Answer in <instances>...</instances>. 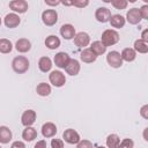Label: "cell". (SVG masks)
<instances>
[{
  "instance_id": "24",
  "label": "cell",
  "mask_w": 148,
  "mask_h": 148,
  "mask_svg": "<svg viewBox=\"0 0 148 148\" xmlns=\"http://www.w3.org/2000/svg\"><path fill=\"white\" fill-rule=\"evenodd\" d=\"M38 67H39V69H40L42 72H44V73L49 72V71L51 69V67H52V61H51V59H50L49 57H42V58L39 59V61H38Z\"/></svg>"
},
{
  "instance_id": "28",
  "label": "cell",
  "mask_w": 148,
  "mask_h": 148,
  "mask_svg": "<svg viewBox=\"0 0 148 148\" xmlns=\"http://www.w3.org/2000/svg\"><path fill=\"white\" fill-rule=\"evenodd\" d=\"M119 143H120V139L117 134H110L106 138V146L109 148H118Z\"/></svg>"
},
{
  "instance_id": "13",
  "label": "cell",
  "mask_w": 148,
  "mask_h": 148,
  "mask_svg": "<svg viewBox=\"0 0 148 148\" xmlns=\"http://www.w3.org/2000/svg\"><path fill=\"white\" fill-rule=\"evenodd\" d=\"M20 22H21V20L18 17V15L15 13H10L5 16V25L7 28H16L20 24Z\"/></svg>"
},
{
  "instance_id": "21",
  "label": "cell",
  "mask_w": 148,
  "mask_h": 148,
  "mask_svg": "<svg viewBox=\"0 0 148 148\" xmlns=\"http://www.w3.org/2000/svg\"><path fill=\"white\" fill-rule=\"evenodd\" d=\"M109 22L111 23V25L113 28H123L125 25V18L119 15V14H114V15H111Z\"/></svg>"
},
{
  "instance_id": "41",
  "label": "cell",
  "mask_w": 148,
  "mask_h": 148,
  "mask_svg": "<svg viewBox=\"0 0 148 148\" xmlns=\"http://www.w3.org/2000/svg\"><path fill=\"white\" fill-rule=\"evenodd\" d=\"M147 131H148V128L146 127V128H145V131H143V138H145V140H146V141H148V138H147Z\"/></svg>"
},
{
  "instance_id": "3",
  "label": "cell",
  "mask_w": 148,
  "mask_h": 148,
  "mask_svg": "<svg viewBox=\"0 0 148 148\" xmlns=\"http://www.w3.org/2000/svg\"><path fill=\"white\" fill-rule=\"evenodd\" d=\"M42 21L45 25H54L58 21V14L54 9H46L42 13Z\"/></svg>"
},
{
  "instance_id": "9",
  "label": "cell",
  "mask_w": 148,
  "mask_h": 148,
  "mask_svg": "<svg viewBox=\"0 0 148 148\" xmlns=\"http://www.w3.org/2000/svg\"><path fill=\"white\" fill-rule=\"evenodd\" d=\"M89 42H90V37H89V35H88L87 32L81 31V32H77V34L74 36V43H75V45L79 46V47H84V46H87V45L89 44Z\"/></svg>"
},
{
  "instance_id": "42",
  "label": "cell",
  "mask_w": 148,
  "mask_h": 148,
  "mask_svg": "<svg viewBox=\"0 0 148 148\" xmlns=\"http://www.w3.org/2000/svg\"><path fill=\"white\" fill-rule=\"evenodd\" d=\"M97 148H105V147H103V146H101V147H97Z\"/></svg>"
},
{
  "instance_id": "31",
  "label": "cell",
  "mask_w": 148,
  "mask_h": 148,
  "mask_svg": "<svg viewBox=\"0 0 148 148\" xmlns=\"http://www.w3.org/2000/svg\"><path fill=\"white\" fill-rule=\"evenodd\" d=\"M133 146H134L133 140H131V139H124V140L119 143L118 148H133Z\"/></svg>"
},
{
  "instance_id": "5",
  "label": "cell",
  "mask_w": 148,
  "mask_h": 148,
  "mask_svg": "<svg viewBox=\"0 0 148 148\" xmlns=\"http://www.w3.org/2000/svg\"><path fill=\"white\" fill-rule=\"evenodd\" d=\"M49 80H50V82L54 87H62L66 83V77H65L64 73L60 72V71H53V72H51V74L49 75Z\"/></svg>"
},
{
  "instance_id": "44",
  "label": "cell",
  "mask_w": 148,
  "mask_h": 148,
  "mask_svg": "<svg viewBox=\"0 0 148 148\" xmlns=\"http://www.w3.org/2000/svg\"><path fill=\"white\" fill-rule=\"evenodd\" d=\"M0 148H1V147H0Z\"/></svg>"
},
{
  "instance_id": "7",
  "label": "cell",
  "mask_w": 148,
  "mask_h": 148,
  "mask_svg": "<svg viewBox=\"0 0 148 148\" xmlns=\"http://www.w3.org/2000/svg\"><path fill=\"white\" fill-rule=\"evenodd\" d=\"M95 17L98 22H102V23H105V22H109L110 17H111V12L109 8L106 7H99L96 9V13H95Z\"/></svg>"
},
{
  "instance_id": "29",
  "label": "cell",
  "mask_w": 148,
  "mask_h": 148,
  "mask_svg": "<svg viewBox=\"0 0 148 148\" xmlns=\"http://www.w3.org/2000/svg\"><path fill=\"white\" fill-rule=\"evenodd\" d=\"M13 49L12 42L6 39V38H1L0 39V52L1 53H9Z\"/></svg>"
},
{
  "instance_id": "22",
  "label": "cell",
  "mask_w": 148,
  "mask_h": 148,
  "mask_svg": "<svg viewBox=\"0 0 148 148\" xmlns=\"http://www.w3.org/2000/svg\"><path fill=\"white\" fill-rule=\"evenodd\" d=\"M90 50H91V51L94 52V54L97 57V56H101V54L105 53L106 47L104 46V44H103L101 40H96V42H94V43L91 44Z\"/></svg>"
},
{
  "instance_id": "11",
  "label": "cell",
  "mask_w": 148,
  "mask_h": 148,
  "mask_svg": "<svg viewBox=\"0 0 148 148\" xmlns=\"http://www.w3.org/2000/svg\"><path fill=\"white\" fill-rule=\"evenodd\" d=\"M69 56L65 52H58L56 56H54V64L56 66H58L59 68H65L69 61Z\"/></svg>"
},
{
  "instance_id": "19",
  "label": "cell",
  "mask_w": 148,
  "mask_h": 148,
  "mask_svg": "<svg viewBox=\"0 0 148 148\" xmlns=\"http://www.w3.org/2000/svg\"><path fill=\"white\" fill-rule=\"evenodd\" d=\"M12 140V131L7 126H0V143H8Z\"/></svg>"
},
{
  "instance_id": "34",
  "label": "cell",
  "mask_w": 148,
  "mask_h": 148,
  "mask_svg": "<svg viewBox=\"0 0 148 148\" xmlns=\"http://www.w3.org/2000/svg\"><path fill=\"white\" fill-rule=\"evenodd\" d=\"M140 15H141V18H145V20H148V6L147 5H143L140 9Z\"/></svg>"
},
{
  "instance_id": "40",
  "label": "cell",
  "mask_w": 148,
  "mask_h": 148,
  "mask_svg": "<svg viewBox=\"0 0 148 148\" xmlns=\"http://www.w3.org/2000/svg\"><path fill=\"white\" fill-rule=\"evenodd\" d=\"M45 3L49 6H57V5L61 3V1H45Z\"/></svg>"
},
{
  "instance_id": "27",
  "label": "cell",
  "mask_w": 148,
  "mask_h": 148,
  "mask_svg": "<svg viewBox=\"0 0 148 148\" xmlns=\"http://www.w3.org/2000/svg\"><path fill=\"white\" fill-rule=\"evenodd\" d=\"M36 91L39 96H49L51 94V87H50V84H47L45 82H40L36 87Z\"/></svg>"
},
{
  "instance_id": "8",
  "label": "cell",
  "mask_w": 148,
  "mask_h": 148,
  "mask_svg": "<svg viewBox=\"0 0 148 148\" xmlns=\"http://www.w3.org/2000/svg\"><path fill=\"white\" fill-rule=\"evenodd\" d=\"M9 7L12 10L16 12V13H25L28 10V2L24 1V0H14V1H10L9 2Z\"/></svg>"
},
{
  "instance_id": "12",
  "label": "cell",
  "mask_w": 148,
  "mask_h": 148,
  "mask_svg": "<svg viewBox=\"0 0 148 148\" xmlns=\"http://www.w3.org/2000/svg\"><path fill=\"white\" fill-rule=\"evenodd\" d=\"M126 18H127L128 23H131V24H138V23H140V21L142 18H141L139 8H132V9H130L127 12V14H126Z\"/></svg>"
},
{
  "instance_id": "36",
  "label": "cell",
  "mask_w": 148,
  "mask_h": 148,
  "mask_svg": "<svg viewBox=\"0 0 148 148\" xmlns=\"http://www.w3.org/2000/svg\"><path fill=\"white\" fill-rule=\"evenodd\" d=\"M140 114H141L145 119H148V105H147V104L143 105V106L141 108V110H140Z\"/></svg>"
},
{
  "instance_id": "32",
  "label": "cell",
  "mask_w": 148,
  "mask_h": 148,
  "mask_svg": "<svg viewBox=\"0 0 148 148\" xmlns=\"http://www.w3.org/2000/svg\"><path fill=\"white\" fill-rule=\"evenodd\" d=\"M76 148H92V143L89 140H80Z\"/></svg>"
},
{
  "instance_id": "33",
  "label": "cell",
  "mask_w": 148,
  "mask_h": 148,
  "mask_svg": "<svg viewBox=\"0 0 148 148\" xmlns=\"http://www.w3.org/2000/svg\"><path fill=\"white\" fill-rule=\"evenodd\" d=\"M51 147L52 148H64V142L60 139H52Z\"/></svg>"
},
{
  "instance_id": "18",
  "label": "cell",
  "mask_w": 148,
  "mask_h": 148,
  "mask_svg": "<svg viewBox=\"0 0 148 148\" xmlns=\"http://www.w3.org/2000/svg\"><path fill=\"white\" fill-rule=\"evenodd\" d=\"M80 58L83 62H87V64H90V62H94L96 60V56L94 54V52L90 50V49H84L81 54H80Z\"/></svg>"
},
{
  "instance_id": "35",
  "label": "cell",
  "mask_w": 148,
  "mask_h": 148,
  "mask_svg": "<svg viewBox=\"0 0 148 148\" xmlns=\"http://www.w3.org/2000/svg\"><path fill=\"white\" fill-rule=\"evenodd\" d=\"M88 3H89L88 0H84V1H72V5L73 6H76L79 8H83V7L88 6Z\"/></svg>"
},
{
  "instance_id": "39",
  "label": "cell",
  "mask_w": 148,
  "mask_h": 148,
  "mask_svg": "<svg viewBox=\"0 0 148 148\" xmlns=\"http://www.w3.org/2000/svg\"><path fill=\"white\" fill-rule=\"evenodd\" d=\"M147 34H148V29H145L143 31H142V35H141V39L142 40H145V42H148V37H147Z\"/></svg>"
},
{
  "instance_id": "37",
  "label": "cell",
  "mask_w": 148,
  "mask_h": 148,
  "mask_svg": "<svg viewBox=\"0 0 148 148\" xmlns=\"http://www.w3.org/2000/svg\"><path fill=\"white\" fill-rule=\"evenodd\" d=\"M10 148H25V145L22 141H14L12 143Z\"/></svg>"
},
{
  "instance_id": "10",
  "label": "cell",
  "mask_w": 148,
  "mask_h": 148,
  "mask_svg": "<svg viewBox=\"0 0 148 148\" xmlns=\"http://www.w3.org/2000/svg\"><path fill=\"white\" fill-rule=\"evenodd\" d=\"M36 120V112L34 110H25L21 117V121L22 124L28 127V126H31Z\"/></svg>"
},
{
  "instance_id": "14",
  "label": "cell",
  "mask_w": 148,
  "mask_h": 148,
  "mask_svg": "<svg viewBox=\"0 0 148 148\" xmlns=\"http://www.w3.org/2000/svg\"><path fill=\"white\" fill-rule=\"evenodd\" d=\"M65 69H66L67 74H69V75H73V76L77 75L79 72H80V64H79V61L76 59H69V61H68L67 66L65 67Z\"/></svg>"
},
{
  "instance_id": "15",
  "label": "cell",
  "mask_w": 148,
  "mask_h": 148,
  "mask_svg": "<svg viewBox=\"0 0 148 148\" xmlns=\"http://www.w3.org/2000/svg\"><path fill=\"white\" fill-rule=\"evenodd\" d=\"M57 133V126L53 123H45L42 126V134L44 138H52Z\"/></svg>"
},
{
  "instance_id": "1",
  "label": "cell",
  "mask_w": 148,
  "mask_h": 148,
  "mask_svg": "<svg viewBox=\"0 0 148 148\" xmlns=\"http://www.w3.org/2000/svg\"><path fill=\"white\" fill-rule=\"evenodd\" d=\"M12 67H13L14 72H16L18 74H23L29 69V60L23 56L15 57L12 61Z\"/></svg>"
},
{
  "instance_id": "23",
  "label": "cell",
  "mask_w": 148,
  "mask_h": 148,
  "mask_svg": "<svg viewBox=\"0 0 148 148\" xmlns=\"http://www.w3.org/2000/svg\"><path fill=\"white\" fill-rule=\"evenodd\" d=\"M120 57H121L123 60L130 62V61H133V60L135 59V57H136V52H135L133 49H131V47H126V49H124V50L121 51Z\"/></svg>"
},
{
  "instance_id": "16",
  "label": "cell",
  "mask_w": 148,
  "mask_h": 148,
  "mask_svg": "<svg viewBox=\"0 0 148 148\" xmlns=\"http://www.w3.org/2000/svg\"><path fill=\"white\" fill-rule=\"evenodd\" d=\"M60 34L65 39H72L75 36V28L72 24H64L60 28Z\"/></svg>"
},
{
  "instance_id": "20",
  "label": "cell",
  "mask_w": 148,
  "mask_h": 148,
  "mask_svg": "<svg viewBox=\"0 0 148 148\" xmlns=\"http://www.w3.org/2000/svg\"><path fill=\"white\" fill-rule=\"evenodd\" d=\"M22 138L25 141H32L34 139L37 138V131H36V128H34L31 126L25 127L23 130V132H22Z\"/></svg>"
},
{
  "instance_id": "30",
  "label": "cell",
  "mask_w": 148,
  "mask_h": 148,
  "mask_svg": "<svg viewBox=\"0 0 148 148\" xmlns=\"http://www.w3.org/2000/svg\"><path fill=\"white\" fill-rule=\"evenodd\" d=\"M127 1L126 0H113L111 1V5L116 8V9H125L127 7Z\"/></svg>"
},
{
  "instance_id": "2",
  "label": "cell",
  "mask_w": 148,
  "mask_h": 148,
  "mask_svg": "<svg viewBox=\"0 0 148 148\" xmlns=\"http://www.w3.org/2000/svg\"><path fill=\"white\" fill-rule=\"evenodd\" d=\"M119 40V34L113 30V29H106L103 34H102V43L104 44V46H111L114 45L116 43H118Z\"/></svg>"
},
{
  "instance_id": "38",
  "label": "cell",
  "mask_w": 148,
  "mask_h": 148,
  "mask_svg": "<svg viewBox=\"0 0 148 148\" xmlns=\"http://www.w3.org/2000/svg\"><path fill=\"white\" fill-rule=\"evenodd\" d=\"M35 148H46V141H44V140L37 141V143L35 145Z\"/></svg>"
},
{
  "instance_id": "17",
  "label": "cell",
  "mask_w": 148,
  "mask_h": 148,
  "mask_svg": "<svg viewBox=\"0 0 148 148\" xmlns=\"http://www.w3.org/2000/svg\"><path fill=\"white\" fill-rule=\"evenodd\" d=\"M15 47H16V50H17L18 52L25 53V52L30 51V49H31V43H30V40H28L27 38H21V39H18V40L16 42Z\"/></svg>"
},
{
  "instance_id": "25",
  "label": "cell",
  "mask_w": 148,
  "mask_h": 148,
  "mask_svg": "<svg viewBox=\"0 0 148 148\" xmlns=\"http://www.w3.org/2000/svg\"><path fill=\"white\" fill-rule=\"evenodd\" d=\"M45 45H46L50 50H54V49H57V47L60 46V39H59L57 36L51 35V36L46 37V39H45Z\"/></svg>"
},
{
  "instance_id": "26",
  "label": "cell",
  "mask_w": 148,
  "mask_h": 148,
  "mask_svg": "<svg viewBox=\"0 0 148 148\" xmlns=\"http://www.w3.org/2000/svg\"><path fill=\"white\" fill-rule=\"evenodd\" d=\"M134 51H138L139 53H147L148 52V42L140 39H136L134 42Z\"/></svg>"
},
{
  "instance_id": "4",
  "label": "cell",
  "mask_w": 148,
  "mask_h": 148,
  "mask_svg": "<svg viewBox=\"0 0 148 148\" xmlns=\"http://www.w3.org/2000/svg\"><path fill=\"white\" fill-rule=\"evenodd\" d=\"M106 61L113 68H119L123 65V59L120 57V53L117 51H110L106 56Z\"/></svg>"
},
{
  "instance_id": "6",
  "label": "cell",
  "mask_w": 148,
  "mask_h": 148,
  "mask_svg": "<svg viewBox=\"0 0 148 148\" xmlns=\"http://www.w3.org/2000/svg\"><path fill=\"white\" fill-rule=\"evenodd\" d=\"M62 138H64V140H65L67 143H71V145H75V143H77V142L80 141V135H79V133H77L75 130H73V128L66 130V131L62 133Z\"/></svg>"
},
{
  "instance_id": "43",
  "label": "cell",
  "mask_w": 148,
  "mask_h": 148,
  "mask_svg": "<svg viewBox=\"0 0 148 148\" xmlns=\"http://www.w3.org/2000/svg\"><path fill=\"white\" fill-rule=\"evenodd\" d=\"M0 25H1V18H0Z\"/></svg>"
}]
</instances>
